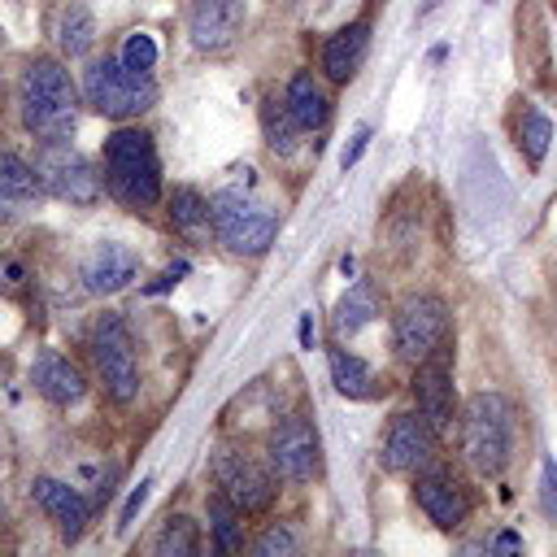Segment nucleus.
I'll list each match as a JSON object with an SVG mask.
<instances>
[{
    "label": "nucleus",
    "instance_id": "nucleus-1",
    "mask_svg": "<svg viewBox=\"0 0 557 557\" xmlns=\"http://www.w3.org/2000/svg\"><path fill=\"white\" fill-rule=\"evenodd\" d=\"M17 109H22V126L35 139L44 144L70 139L78 126V91H74L70 70L52 57L26 61L22 83H17Z\"/></svg>",
    "mask_w": 557,
    "mask_h": 557
},
{
    "label": "nucleus",
    "instance_id": "nucleus-2",
    "mask_svg": "<svg viewBox=\"0 0 557 557\" xmlns=\"http://www.w3.org/2000/svg\"><path fill=\"white\" fill-rule=\"evenodd\" d=\"M104 183L126 209H152L161 200V161L148 131L117 126L104 139Z\"/></svg>",
    "mask_w": 557,
    "mask_h": 557
},
{
    "label": "nucleus",
    "instance_id": "nucleus-3",
    "mask_svg": "<svg viewBox=\"0 0 557 557\" xmlns=\"http://www.w3.org/2000/svg\"><path fill=\"white\" fill-rule=\"evenodd\" d=\"M461 453L479 474H500L513 453V405L500 392H474L461 409Z\"/></svg>",
    "mask_w": 557,
    "mask_h": 557
},
{
    "label": "nucleus",
    "instance_id": "nucleus-4",
    "mask_svg": "<svg viewBox=\"0 0 557 557\" xmlns=\"http://www.w3.org/2000/svg\"><path fill=\"white\" fill-rule=\"evenodd\" d=\"M161 96L157 78L148 70H131L122 57H100L83 70V100L113 122L139 117L144 109H152Z\"/></svg>",
    "mask_w": 557,
    "mask_h": 557
},
{
    "label": "nucleus",
    "instance_id": "nucleus-5",
    "mask_svg": "<svg viewBox=\"0 0 557 557\" xmlns=\"http://www.w3.org/2000/svg\"><path fill=\"white\" fill-rule=\"evenodd\" d=\"M209 226L235 257H261L278 235V213L239 187H222L209 200Z\"/></svg>",
    "mask_w": 557,
    "mask_h": 557
},
{
    "label": "nucleus",
    "instance_id": "nucleus-6",
    "mask_svg": "<svg viewBox=\"0 0 557 557\" xmlns=\"http://www.w3.org/2000/svg\"><path fill=\"white\" fill-rule=\"evenodd\" d=\"M91 361L100 370L104 392L117 405H131L139 396V361H135V339L122 322V313H100L91 322Z\"/></svg>",
    "mask_w": 557,
    "mask_h": 557
},
{
    "label": "nucleus",
    "instance_id": "nucleus-7",
    "mask_svg": "<svg viewBox=\"0 0 557 557\" xmlns=\"http://www.w3.org/2000/svg\"><path fill=\"white\" fill-rule=\"evenodd\" d=\"M392 344L405 361H426L440 344H448V305L431 292L405 296L396 318H392Z\"/></svg>",
    "mask_w": 557,
    "mask_h": 557
},
{
    "label": "nucleus",
    "instance_id": "nucleus-8",
    "mask_svg": "<svg viewBox=\"0 0 557 557\" xmlns=\"http://www.w3.org/2000/svg\"><path fill=\"white\" fill-rule=\"evenodd\" d=\"M213 479H218V492L239 509V513H261L270 509L278 483H274V470L261 466L252 453H239V448H218L213 453Z\"/></svg>",
    "mask_w": 557,
    "mask_h": 557
},
{
    "label": "nucleus",
    "instance_id": "nucleus-9",
    "mask_svg": "<svg viewBox=\"0 0 557 557\" xmlns=\"http://www.w3.org/2000/svg\"><path fill=\"white\" fill-rule=\"evenodd\" d=\"M35 170H39L44 191H52L57 200H70V205H96L100 200L96 165L83 152H74L65 139L61 144H44V152L35 157Z\"/></svg>",
    "mask_w": 557,
    "mask_h": 557
},
{
    "label": "nucleus",
    "instance_id": "nucleus-10",
    "mask_svg": "<svg viewBox=\"0 0 557 557\" xmlns=\"http://www.w3.org/2000/svg\"><path fill=\"white\" fill-rule=\"evenodd\" d=\"M265 457H270V470L278 479H292V483H305L318 474L322 466V444H318V431L305 422V418H287L270 431L265 440Z\"/></svg>",
    "mask_w": 557,
    "mask_h": 557
},
{
    "label": "nucleus",
    "instance_id": "nucleus-11",
    "mask_svg": "<svg viewBox=\"0 0 557 557\" xmlns=\"http://www.w3.org/2000/svg\"><path fill=\"white\" fill-rule=\"evenodd\" d=\"M435 440H440V431L422 413H396L392 426H387L379 461L392 474H418V470H426L435 461Z\"/></svg>",
    "mask_w": 557,
    "mask_h": 557
},
{
    "label": "nucleus",
    "instance_id": "nucleus-12",
    "mask_svg": "<svg viewBox=\"0 0 557 557\" xmlns=\"http://www.w3.org/2000/svg\"><path fill=\"white\" fill-rule=\"evenodd\" d=\"M448 344H440L426 361H418L413 370V400H418V413L444 435L453 431V418H457V396H453V370H448Z\"/></svg>",
    "mask_w": 557,
    "mask_h": 557
},
{
    "label": "nucleus",
    "instance_id": "nucleus-13",
    "mask_svg": "<svg viewBox=\"0 0 557 557\" xmlns=\"http://www.w3.org/2000/svg\"><path fill=\"white\" fill-rule=\"evenodd\" d=\"M191 44L205 52H222L244 30V0H196L187 13Z\"/></svg>",
    "mask_w": 557,
    "mask_h": 557
},
{
    "label": "nucleus",
    "instance_id": "nucleus-14",
    "mask_svg": "<svg viewBox=\"0 0 557 557\" xmlns=\"http://www.w3.org/2000/svg\"><path fill=\"white\" fill-rule=\"evenodd\" d=\"M135 274H139V257H135V248H126V244H117V239L96 244V248L87 252V261H83V283H87V292H96V296L122 292Z\"/></svg>",
    "mask_w": 557,
    "mask_h": 557
},
{
    "label": "nucleus",
    "instance_id": "nucleus-15",
    "mask_svg": "<svg viewBox=\"0 0 557 557\" xmlns=\"http://www.w3.org/2000/svg\"><path fill=\"white\" fill-rule=\"evenodd\" d=\"M413 496H418L422 513H426L435 527H444V531H453V527H461V522L470 518V492H466L453 474H444V470L422 474L418 487H413Z\"/></svg>",
    "mask_w": 557,
    "mask_h": 557
},
{
    "label": "nucleus",
    "instance_id": "nucleus-16",
    "mask_svg": "<svg viewBox=\"0 0 557 557\" xmlns=\"http://www.w3.org/2000/svg\"><path fill=\"white\" fill-rule=\"evenodd\" d=\"M30 492H35V500H39V509L57 522L61 540H65V544H74V540L83 535L87 518H91V505H87L70 483H61V479H35V483H30Z\"/></svg>",
    "mask_w": 557,
    "mask_h": 557
},
{
    "label": "nucleus",
    "instance_id": "nucleus-17",
    "mask_svg": "<svg viewBox=\"0 0 557 557\" xmlns=\"http://www.w3.org/2000/svg\"><path fill=\"white\" fill-rule=\"evenodd\" d=\"M30 383H35L39 396L52 400V405H74V400H83V374H78V366H74L70 357H61V352H39L35 366H30Z\"/></svg>",
    "mask_w": 557,
    "mask_h": 557
},
{
    "label": "nucleus",
    "instance_id": "nucleus-18",
    "mask_svg": "<svg viewBox=\"0 0 557 557\" xmlns=\"http://www.w3.org/2000/svg\"><path fill=\"white\" fill-rule=\"evenodd\" d=\"M39 196H44L39 170L30 161H22L17 152H0V218L30 209Z\"/></svg>",
    "mask_w": 557,
    "mask_h": 557
},
{
    "label": "nucleus",
    "instance_id": "nucleus-19",
    "mask_svg": "<svg viewBox=\"0 0 557 557\" xmlns=\"http://www.w3.org/2000/svg\"><path fill=\"white\" fill-rule=\"evenodd\" d=\"M366 39H370V22H348L322 44V70L331 83H348L357 74V65L366 57Z\"/></svg>",
    "mask_w": 557,
    "mask_h": 557
},
{
    "label": "nucleus",
    "instance_id": "nucleus-20",
    "mask_svg": "<svg viewBox=\"0 0 557 557\" xmlns=\"http://www.w3.org/2000/svg\"><path fill=\"white\" fill-rule=\"evenodd\" d=\"M283 100H287V109H292V117H296L300 131H322L326 117H331V96H326V87H322L309 70L292 74Z\"/></svg>",
    "mask_w": 557,
    "mask_h": 557
},
{
    "label": "nucleus",
    "instance_id": "nucleus-21",
    "mask_svg": "<svg viewBox=\"0 0 557 557\" xmlns=\"http://www.w3.org/2000/svg\"><path fill=\"white\" fill-rule=\"evenodd\" d=\"M57 44H61V52H65V57H87V52H91V44H96V17H91V9H87V4L70 0V4L61 9Z\"/></svg>",
    "mask_w": 557,
    "mask_h": 557
},
{
    "label": "nucleus",
    "instance_id": "nucleus-22",
    "mask_svg": "<svg viewBox=\"0 0 557 557\" xmlns=\"http://www.w3.org/2000/svg\"><path fill=\"white\" fill-rule=\"evenodd\" d=\"M331 383H335L339 396L361 400V396L374 392V370H370L357 352H348V348H331Z\"/></svg>",
    "mask_w": 557,
    "mask_h": 557
},
{
    "label": "nucleus",
    "instance_id": "nucleus-23",
    "mask_svg": "<svg viewBox=\"0 0 557 557\" xmlns=\"http://www.w3.org/2000/svg\"><path fill=\"white\" fill-rule=\"evenodd\" d=\"M296 131H300V126H296L287 100L265 96V104H261V135H265V144L287 157V152H296Z\"/></svg>",
    "mask_w": 557,
    "mask_h": 557
},
{
    "label": "nucleus",
    "instance_id": "nucleus-24",
    "mask_svg": "<svg viewBox=\"0 0 557 557\" xmlns=\"http://www.w3.org/2000/svg\"><path fill=\"white\" fill-rule=\"evenodd\" d=\"M379 318V300H374V292L366 287V283H357V287H348V296L335 305V335L344 339V335H357L366 322H374Z\"/></svg>",
    "mask_w": 557,
    "mask_h": 557
},
{
    "label": "nucleus",
    "instance_id": "nucleus-25",
    "mask_svg": "<svg viewBox=\"0 0 557 557\" xmlns=\"http://www.w3.org/2000/svg\"><path fill=\"white\" fill-rule=\"evenodd\" d=\"M209 527H213V548L218 553H235L244 548V522H239V509L218 492L209 500Z\"/></svg>",
    "mask_w": 557,
    "mask_h": 557
},
{
    "label": "nucleus",
    "instance_id": "nucleus-26",
    "mask_svg": "<svg viewBox=\"0 0 557 557\" xmlns=\"http://www.w3.org/2000/svg\"><path fill=\"white\" fill-rule=\"evenodd\" d=\"M170 218H174L178 231L200 235V231L209 226V200H205L196 187H174V196H170Z\"/></svg>",
    "mask_w": 557,
    "mask_h": 557
},
{
    "label": "nucleus",
    "instance_id": "nucleus-27",
    "mask_svg": "<svg viewBox=\"0 0 557 557\" xmlns=\"http://www.w3.org/2000/svg\"><path fill=\"white\" fill-rule=\"evenodd\" d=\"M200 548V535H196V522L191 518H165L161 535H157V553L161 557H191Z\"/></svg>",
    "mask_w": 557,
    "mask_h": 557
},
{
    "label": "nucleus",
    "instance_id": "nucleus-28",
    "mask_svg": "<svg viewBox=\"0 0 557 557\" xmlns=\"http://www.w3.org/2000/svg\"><path fill=\"white\" fill-rule=\"evenodd\" d=\"M553 139V122L540 109H522V126H518V148L527 152V161H544Z\"/></svg>",
    "mask_w": 557,
    "mask_h": 557
},
{
    "label": "nucleus",
    "instance_id": "nucleus-29",
    "mask_svg": "<svg viewBox=\"0 0 557 557\" xmlns=\"http://www.w3.org/2000/svg\"><path fill=\"white\" fill-rule=\"evenodd\" d=\"M117 57H122L131 70H152V65H157V44H152V35L135 30V35H126V44H122Z\"/></svg>",
    "mask_w": 557,
    "mask_h": 557
},
{
    "label": "nucleus",
    "instance_id": "nucleus-30",
    "mask_svg": "<svg viewBox=\"0 0 557 557\" xmlns=\"http://www.w3.org/2000/svg\"><path fill=\"white\" fill-rule=\"evenodd\" d=\"M287 553H296V535L287 527H270L257 540V557H287Z\"/></svg>",
    "mask_w": 557,
    "mask_h": 557
},
{
    "label": "nucleus",
    "instance_id": "nucleus-31",
    "mask_svg": "<svg viewBox=\"0 0 557 557\" xmlns=\"http://www.w3.org/2000/svg\"><path fill=\"white\" fill-rule=\"evenodd\" d=\"M144 500H148V479H144V483H139V487L126 496V505H122V513H117V527H126V522L139 513V505H144Z\"/></svg>",
    "mask_w": 557,
    "mask_h": 557
},
{
    "label": "nucleus",
    "instance_id": "nucleus-32",
    "mask_svg": "<svg viewBox=\"0 0 557 557\" xmlns=\"http://www.w3.org/2000/svg\"><path fill=\"white\" fill-rule=\"evenodd\" d=\"M366 144H370V126H361V131L352 135V144L344 148V157H339V165H344V170H348V165H357V157L366 152Z\"/></svg>",
    "mask_w": 557,
    "mask_h": 557
},
{
    "label": "nucleus",
    "instance_id": "nucleus-33",
    "mask_svg": "<svg viewBox=\"0 0 557 557\" xmlns=\"http://www.w3.org/2000/svg\"><path fill=\"white\" fill-rule=\"evenodd\" d=\"M544 509L557 513V466L544 461Z\"/></svg>",
    "mask_w": 557,
    "mask_h": 557
},
{
    "label": "nucleus",
    "instance_id": "nucleus-34",
    "mask_svg": "<svg viewBox=\"0 0 557 557\" xmlns=\"http://www.w3.org/2000/svg\"><path fill=\"white\" fill-rule=\"evenodd\" d=\"M22 278H26V270H22L17 261H0V283H4L9 292H17V287H22Z\"/></svg>",
    "mask_w": 557,
    "mask_h": 557
},
{
    "label": "nucleus",
    "instance_id": "nucleus-35",
    "mask_svg": "<svg viewBox=\"0 0 557 557\" xmlns=\"http://www.w3.org/2000/svg\"><path fill=\"white\" fill-rule=\"evenodd\" d=\"M178 274H187V265H183V261H178V265H170V270H165L148 292H165V287H174V283H178Z\"/></svg>",
    "mask_w": 557,
    "mask_h": 557
},
{
    "label": "nucleus",
    "instance_id": "nucleus-36",
    "mask_svg": "<svg viewBox=\"0 0 557 557\" xmlns=\"http://www.w3.org/2000/svg\"><path fill=\"white\" fill-rule=\"evenodd\" d=\"M300 344H305V348L313 344V318H309V313L300 318Z\"/></svg>",
    "mask_w": 557,
    "mask_h": 557
},
{
    "label": "nucleus",
    "instance_id": "nucleus-37",
    "mask_svg": "<svg viewBox=\"0 0 557 557\" xmlns=\"http://www.w3.org/2000/svg\"><path fill=\"white\" fill-rule=\"evenodd\" d=\"M496 548H505V553H513V548H522V540H518V535H500V540H496Z\"/></svg>",
    "mask_w": 557,
    "mask_h": 557
}]
</instances>
